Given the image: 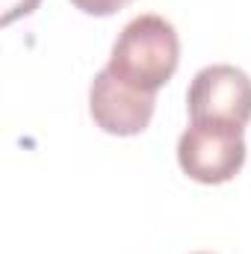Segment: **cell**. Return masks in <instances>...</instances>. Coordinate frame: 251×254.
I'll return each mask as SVG.
<instances>
[{"instance_id": "8992f818", "label": "cell", "mask_w": 251, "mask_h": 254, "mask_svg": "<svg viewBox=\"0 0 251 254\" xmlns=\"http://www.w3.org/2000/svg\"><path fill=\"white\" fill-rule=\"evenodd\" d=\"M36 6L39 0H3V24H12L15 18L36 12Z\"/></svg>"}, {"instance_id": "277c9868", "label": "cell", "mask_w": 251, "mask_h": 254, "mask_svg": "<svg viewBox=\"0 0 251 254\" xmlns=\"http://www.w3.org/2000/svg\"><path fill=\"white\" fill-rule=\"evenodd\" d=\"M157 95L130 89L107 68L95 74L89 86V113L95 125L110 136H139L154 119Z\"/></svg>"}, {"instance_id": "7a4b0ae2", "label": "cell", "mask_w": 251, "mask_h": 254, "mask_svg": "<svg viewBox=\"0 0 251 254\" xmlns=\"http://www.w3.org/2000/svg\"><path fill=\"white\" fill-rule=\"evenodd\" d=\"M246 127L192 122L178 142V163L195 184L219 187L234 181L246 166Z\"/></svg>"}, {"instance_id": "5b68a950", "label": "cell", "mask_w": 251, "mask_h": 254, "mask_svg": "<svg viewBox=\"0 0 251 254\" xmlns=\"http://www.w3.org/2000/svg\"><path fill=\"white\" fill-rule=\"evenodd\" d=\"M80 12L86 15H95V18H107V15H116L119 9H125L130 0H71Z\"/></svg>"}, {"instance_id": "6da1fadb", "label": "cell", "mask_w": 251, "mask_h": 254, "mask_svg": "<svg viewBox=\"0 0 251 254\" xmlns=\"http://www.w3.org/2000/svg\"><path fill=\"white\" fill-rule=\"evenodd\" d=\"M181 65V39L163 15H136L119 33L107 71L130 89L157 95Z\"/></svg>"}, {"instance_id": "3957f363", "label": "cell", "mask_w": 251, "mask_h": 254, "mask_svg": "<svg viewBox=\"0 0 251 254\" xmlns=\"http://www.w3.org/2000/svg\"><path fill=\"white\" fill-rule=\"evenodd\" d=\"M187 110L192 122L246 127L251 122V77L225 63L201 68L189 83Z\"/></svg>"}, {"instance_id": "52a82bcc", "label": "cell", "mask_w": 251, "mask_h": 254, "mask_svg": "<svg viewBox=\"0 0 251 254\" xmlns=\"http://www.w3.org/2000/svg\"><path fill=\"white\" fill-rule=\"evenodd\" d=\"M195 254H210V252H195Z\"/></svg>"}]
</instances>
